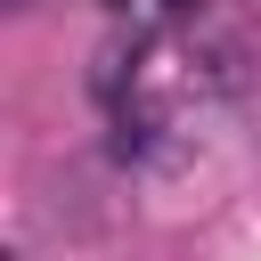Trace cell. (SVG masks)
<instances>
[{"label":"cell","mask_w":261,"mask_h":261,"mask_svg":"<svg viewBox=\"0 0 261 261\" xmlns=\"http://www.w3.org/2000/svg\"><path fill=\"white\" fill-rule=\"evenodd\" d=\"M8 8H41V0H8Z\"/></svg>","instance_id":"1"}]
</instances>
